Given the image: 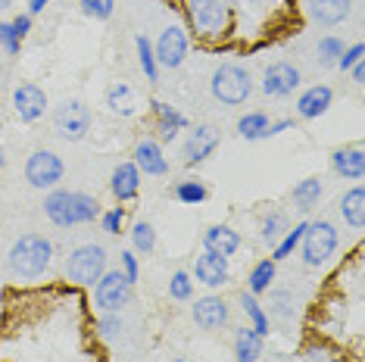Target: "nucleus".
<instances>
[{
	"mask_svg": "<svg viewBox=\"0 0 365 362\" xmlns=\"http://www.w3.org/2000/svg\"><path fill=\"white\" fill-rule=\"evenodd\" d=\"M44 216L60 228L88 225V222L101 219V203L81 191H51L44 197Z\"/></svg>",
	"mask_w": 365,
	"mask_h": 362,
	"instance_id": "f257e3e1",
	"label": "nucleus"
},
{
	"mask_svg": "<svg viewBox=\"0 0 365 362\" xmlns=\"http://www.w3.org/2000/svg\"><path fill=\"white\" fill-rule=\"evenodd\" d=\"M53 259V244L47 241L44 234H22L19 241L10 247V257H6V266L16 278L22 281H35L47 269H51Z\"/></svg>",
	"mask_w": 365,
	"mask_h": 362,
	"instance_id": "f03ea898",
	"label": "nucleus"
},
{
	"mask_svg": "<svg viewBox=\"0 0 365 362\" xmlns=\"http://www.w3.org/2000/svg\"><path fill=\"white\" fill-rule=\"evenodd\" d=\"M210 90H212V97L219 103L237 106V103H244L247 97L253 94V78H250V72H247L244 66L225 63V66H219V69L212 72Z\"/></svg>",
	"mask_w": 365,
	"mask_h": 362,
	"instance_id": "7ed1b4c3",
	"label": "nucleus"
},
{
	"mask_svg": "<svg viewBox=\"0 0 365 362\" xmlns=\"http://www.w3.org/2000/svg\"><path fill=\"white\" fill-rule=\"evenodd\" d=\"M106 272V250L101 244H81L66 257V278L78 287H91Z\"/></svg>",
	"mask_w": 365,
	"mask_h": 362,
	"instance_id": "20e7f679",
	"label": "nucleus"
},
{
	"mask_svg": "<svg viewBox=\"0 0 365 362\" xmlns=\"http://www.w3.org/2000/svg\"><path fill=\"white\" fill-rule=\"evenodd\" d=\"M297 250L303 253V262L309 269L325 266L331 259V253L337 250V228L331 222H312V225H306Z\"/></svg>",
	"mask_w": 365,
	"mask_h": 362,
	"instance_id": "39448f33",
	"label": "nucleus"
},
{
	"mask_svg": "<svg viewBox=\"0 0 365 362\" xmlns=\"http://www.w3.org/2000/svg\"><path fill=\"white\" fill-rule=\"evenodd\" d=\"M187 19L197 35L203 38H222L228 29V6L225 0H185Z\"/></svg>",
	"mask_w": 365,
	"mask_h": 362,
	"instance_id": "423d86ee",
	"label": "nucleus"
},
{
	"mask_svg": "<svg viewBox=\"0 0 365 362\" xmlns=\"http://www.w3.org/2000/svg\"><path fill=\"white\" fill-rule=\"evenodd\" d=\"M131 287H135V284H131L119 269L103 272L101 281L94 284V303H97V309H103V312H119V309L131 300Z\"/></svg>",
	"mask_w": 365,
	"mask_h": 362,
	"instance_id": "0eeeda50",
	"label": "nucleus"
},
{
	"mask_svg": "<svg viewBox=\"0 0 365 362\" xmlns=\"http://www.w3.org/2000/svg\"><path fill=\"white\" fill-rule=\"evenodd\" d=\"M53 128L63 141H81L91 131V113L81 100H66L53 113Z\"/></svg>",
	"mask_w": 365,
	"mask_h": 362,
	"instance_id": "6e6552de",
	"label": "nucleus"
},
{
	"mask_svg": "<svg viewBox=\"0 0 365 362\" xmlns=\"http://www.w3.org/2000/svg\"><path fill=\"white\" fill-rule=\"evenodd\" d=\"M63 160L51 150H35L26 160V181L38 191H47V187H56L63 181Z\"/></svg>",
	"mask_w": 365,
	"mask_h": 362,
	"instance_id": "1a4fd4ad",
	"label": "nucleus"
},
{
	"mask_svg": "<svg viewBox=\"0 0 365 362\" xmlns=\"http://www.w3.org/2000/svg\"><path fill=\"white\" fill-rule=\"evenodd\" d=\"M153 53H156V63H160L163 69H178V66L185 63V56H187L185 29H178V26L163 29V35L156 38V44H153Z\"/></svg>",
	"mask_w": 365,
	"mask_h": 362,
	"instance_id": "9d476101",
	"label": "nucleus"
},
{
	"mask_svg": "<svg viewBox=\"0 0 365 362\" xmlns=\"http://www.w3.org/2000/svg\"><path fill=\"white\" fill-rule=\"evenodd\" d=\"M300 88V69L290 63H272L262 76V94L265 97H290Z\"/></svg>",
	"mask_w": 365,
	"mask_h": 362,
	"instance_id": "9b49d317",
	"label": "nucleus"
},
{
	"mask_svg": "<svg viewBox=\"0 0 365 362\" xmlns=\"http://www.w3.org/2000/svg\"><path fill=\"white\" fill-rule=\"evenodd\" d=\"M190 316H194V322L203 328V331H219V328L228 325L231 312H228V303L222 297H215V294H206V297L194 300V309H190Z\"/></svg>",
	"mask_w": 365,
	"mask_h": 362,
	"instance_id": "f8f14e48",
	"label": "nucleus"
},
{
	"mask_svg": "<svg viewBox=\"0 0 365 362\" xmlns=\"http://www.w3.org/2000/svg\"><path fill=\"white\" fill-rule=\"evenodd\" d=\"M194 278L206 287H222L228 284L231 278V266H228V257H219L212 250H203L194 262Z\"/></svg>",
	"mask_w": 365,
	"mask_h": 362,
	"instance_id": "ddd939ff",
	"label": "nucleus"
},
{
	"mask_svg": "<svg viewBox=\"0 0 365 362\" xmlns=\"http://www.w3.org/2000/svg\"><path fill=\"white\" fill-rule=\"evenodd\" d=\"M44 106H47V94L41 90L38 85H31V81H26V85L16 88L13 94V110L16 116H19L22 122H35L44 116Z\"/></svg>",
	"mask_w": 365,
	"mask_h": 362,
	"instance_id": "4468645a",
	"label": "nucleus"
},
{
	"mask_svg": "<svg viewBox=\"0 0 365 362\" xmlns=\"http://www.w3.org/2000/svg\"><path fill=\"white\" fill-rule=\"evenodd\" d=\"M215 147H219V131L212 125H197L185 141V162L187 166H197V162L210 160Z\"/></svg>",
	"mask_w": 365,
	"mask_h": 362,
	"instance_id": "2eb2a0df",
	"label": "nucleus"
},
{
	"mask_svg": "<svg viewBox=\"0 0 365 362\" xmlns=\"http://www.w3.org/2000/svg\"><path fill=\"white\" fill-rule=\"evenodd\" d=\"M110 191L113 197L119 203H128V200H135L138 191H140V172L135 162H119V166L113 169V175H110Z\"/></svg>",
	"mask_w": 365,
	"mask_h": 362,
	"instance_id": "dca6fc26",
	"label": "nucleus"
},
{
	"mask_svg": "<svg viewBox=\"0 0 365 362\" xmlns=\"http://www.w3.org/2000/svg\"><path fill=\"white\" fill-rule=\"evenodd\" d=\"M331 100H334V90L328 85H312L297 97V116L300 119H319L322 113H328Z\"/></svg>",
	"mask_w": 365,
	"mask_h": 362,
	"instance_id": "f3484780",
	"label": "nucleus"
},
{
	"mask_svg": "<svg viewBox=\"0 0 365 362\" xmlns=\"http://www.w3.org/2000/svg\"><path fill=\"white\" fill-rule=\"evenodd\" d=\"M306 10L319 26H340V22L350 16L353 10V0H306Z\"/></svg>",
	"mask_w": 365,
	"mask_h": 362,
	"instance_id": "a211bd4d",
	"label": "nucleus"
},
{
	"mask_svg": "<svg viewBox=\"0 0 365 362\" xmlns=\"http://www.w3.org/2000/svg\"><path fill=\"white\" fill-rule=\"evenodd\" d=\"M135 166H138V172H144V175H165V172H169V160H165L160 144L144 138V141H138V147H135Z\"/></svg>",
	"mask_w": 365,
	"mask_h": 362,
	"instance_id": "6ab92c4d",
	"label": "nucleus"
},
{
	"mask_svg": "<svg viewBox=\"0 0 365 362\" xmlns=\"http://www.w3.org/2000/svg\"><path fill=\"white\" fill-rule=\"evenodd\" d=\"M331 169H334L340 178L359 181L365 175V153H362V147H340V150H334V153H331Z\"/></svg>",
	"mask_w": 365,
	"mask_h": 362,
	"instance_id": "aec40b11",
	"label": "nucleus"
},
{
	"mask_svg": "<svg viewBox=\"0 0 365 362\" xmlns=\"http://www.w3.org/2000/svg\"><path fill=\"white\" fill-rule=\"evenodd\" d=\"M153 119H156V128H160V138L163 141H172V138H178V131L187 128V119L185 113H178L175 106L163 103V100H153Z\"/></svg>",
	"mask_w": 365,
	"mask_h": 362,
	"instance_id": "412c9836",
	"label": "nucleus"
},
{
	"mask_svg": "<svg viewBox=\"0 0 365 362\" xmlns=\"http://www.w3.org/2000/svg\"><path fill=\"white\" fill-rule=\"evenodd\" d=\"M203 244H206V250L219 253V257H235L240 250V234L231 225H212L210 232H206Z\"/></svg>",
	"mask_w": 365,
	"mask_h": 362,
	"instance_id": "4be33fe9",
	"label": "nucleus"
},
{
	"mask_svg": "<svg viewBox=\"0 0 365 362\" xmlns=\"http://www.w3.org/2000/svg\"><path fill=\"white\" fill-rule=\"evenodd\" d=\"M340 216L356 232L365 228V191L362 187H350V191L340 197Z\"/></svg>",
	"mask_w": 365,
	"mask_h": 362,
	"instance_id": "5701e85b",
	"label": "nucleus"
},
{
	"mask_svg": "<svg viewBox=\"0 0 365 362\" xmlns=\"http://www.w3.org/2000/svg\"><path fill=\"white\" fill-rule=\"evenodd\" d=\"M322 194H325V185H322L319 178H303L300 185H294V191H290V200H294V207L300 212H312L319 207Z\"/></svg>",
	"mask_w": 365,
	"mask_h": 362,
	"instance_id": "b1692460",
	"label": "nucleus"
},
{
	"mask_svg": "<svg viewBox=\"0 0 365 362\" xmlns=\"http://www.w3.org/2000/svg\"><path fill=\"white\" fill-rule=\"evenodd\" d=\"M262 356V337L253 328H240L235 334V359L237 362H259Z\"/></svg>",
	"mask_w": 365,
	"mask_h": 362,
	"instance_id": "393cba45",
	"label": "nucleus"
},
{
	"mask_svg": "<svg viewBox=\"0 0 365 362\" xmlns=\"http://www.w3.org/2000/svg\"><path fill=\"white\" fill-rule=\"evenodd\" d=\"M240 309H244V316L250 319V325H253L256 334H259V337H269V312L259 306V300H256L250 291L240 294Z\"/></svg>",
	"mask_w": 365,
	"mask_h": 362,
	"instance_id": "a878e982",
	"label": "nucleus"
},
{
	"mask_svg": "<svg viewBox=\"0 0 365 362\" xmlns=\"http://www.w3.org/2000/svg\"><path fill=\"white\" fill-rule=\"evenodd\" d=\"M269 116L265 113H244V116L237 119V131H240V138H247V141H259V138L269 135Z\"/></svg>",
	"mask_w": 365,
	"mask_h": 362,
	"instance_id": "bb28decb",
	"label": "nucleus"
},
{
	"mask_svg": "<svg viewBox=\"0 0 365 362\" xmlns=\"http://www.w3.org/2000/svg\"><path fill=\"white\" fill-rule=\"evenodd\" d=\"M275 281V259H259L256 266L250 269V278H247V287H250V294H265L269 291V284Z\"/></svg>",
	"mask_w": 365,
	"mask_h": 362,
	"instance_id": "cd10ccee",
	"label": "nucleus"
},
{
	"mask_svg": "<svg viewBox=\"0 0 365 362\" xmlns=\"http://www.w3.org/2000/svg\"><path fill=\"white\" fill-rule=\"evenodd\" d=\"M259 232H262V241H265V244L275 247V244L281 241V237H284V232H287V216H284L281 210H272L269 216L262 219Z\"/></svg>",
	"mask_w": 365,
	"mask_h": 362,
	"instance_id": "c85d7f7f",
	"label": "nucleus"
},
{
	"mask_svg": "<svg viewBox=\"0 0 365 362\" xmlns=\"http://www.w3.org/2000/svg\"><path fill=\"white\" fill-rule=\"evenodd\" d=\"M135 47H138V63H140V69H144L147 81H156V76H160V63H156V53H153L150 38H147V35H138Z\"/></svg>",
	"mask_w": 365,
	"mask_h": 362,
	"instance_id": "c756f323",
	"label": "nucleus"
},
{
	"mask_svg": "<svg viewBox=\"0 0 365 362\" xmlns=\"http://www.w3.org/2000/svg\"><path fill=\"white\" fill-rule=\"evenodd\" d=\"M175 200L181 203H187V207H194V203H203L206 197H210V191H206V185L203 181H197V178H187V181H178L175 185Z\"/></svg>",
	"mask_w": 365,
	"mask_h": 362,
	"instance_id": "7c9ffc66",
	"label": "nucleus"
},
{
	"mask_svg": "<svg viewBox=\"0 0 365 362\" xmlns=\"http://www.w3.org/2000/svg\"><path fill=\"white\" fill-rule=\"evenodd\" d=\"M306 225H309V222H297L294 228H287L284 232V237H281V241L275 244V253H272V259H287L290 253L297 250V247H300V237H303V232H306Z\"/></svg>",
	"mask_w": 365,
	"mask_h": 362,
	"instance_id": "2f4dec72",
	"label": "nucleus"
},
{
	"mask_svg": "<svg viewBox=\"0 0 365 362\" xmlns=\"http://www.w3.org/2000/svg\"><path fill=\"white\" fill-rule=\"evenodd\" d=\"M340 53H344V44L334 38V35H325L319 38V47H315V56H319V66H325V69H331V66H337Z\"/></svg>",
	"mask_w": 365,
	"mask_h": 362,
	"instance_id": "473e14b6",
	"label": "nucleus"
},
{
	"mask_svg": "<svg viewBox=\"0 0 365 362\" xmlns=\"http://www.w3.org/2000/svg\"><path fill=\"white\" fill-rule=\"evenodd\" d=\"M269 294V312L281 322H287L294 316V294L290 291H265Z\"/></svg>",
	"mask_w": 365,
	"mask_h": 362,
	"instance_id": "72a5a7b5",
	"label": "nucleus"
},
{
	"mask_svg": "<svg viewBox=\"0 0 365 362\" xmlns=\"http://www.w3.org/2000/svg\"><path fill=\"white\" fill-rule=\"evenodd\" d=\"M106 106L115 113H122V116H131L135 113V106H131V88L128 85H113L106 90Z\"/></svg>",
	"mask_w": 365,
	"mask_h": 362,
	"instance_id": "f704fd0d",
	"label": "nucleus"
},
{
	"mask_svg": "<svg viewBox=\"0 0 365 362\" xmlns=\"http://www.w3.org/2000/svg\"><path fill=\"white\" fill-rule=\"evenodd\" d=\"M131 247H135L138 253H153L156 232L150 222H135V228H131Z\"/></svg>",
	"mask_w": 365,
	"mask_h": 362,
	"instance_id": "c9c22d12",
	"label": "nucleus"
},
{
	"mask_svg": "<svg viewBox=\"0 0 365 362\" xmlns=\"http://www.w3.org/2000/svg\"><path fill=\"white\" fill-rule=\"evenodd\" d=\"M113 10H115V0H81V13H85L88 19L103 22L113 16Z\"/></svg>",
	"mask_w": 365,
	"mask_h": 362,
	"instance_id": "e433bc0d",
	"label": "nucleus"
},
{
	"mask_svg": "<svg viewBox=\"0 0 365 362\" xmlns=\"http://www.w3.org/2000/svg\"><path fill=\"white\" fill-rule=\"evenodd\" d=\"M169 297L172 300H190V297H194V281H190L187 272H175V275H172Z\"/></svg>",
	"mask_w": 365,
	"mask_h": 362,
	"instance_id": "4c0bfd02",
	"label": "nucleus"
},
{
	"mask_svg": "<svg viewBox=\"0 0 365 362\" xmlns=\"http://www.w3.org/2000/svg\"><path fill=\"white\" fill-rule=\"evenodd\" d=\"M122 222H125V210H122V207H113V210L101 212V225H103L106 234H119L122 232Z\"/></svg>",
	"mask_w": 365,
	"mask_h": 362,
	"instance_id": "58836bf2",
	"label": "nucleus"
},
{
	"mask_svg": "<svg viewBox=\"0 0 365 362\" xmlns=\"http://www.w3.org/2000/svg\"><path fill=\"white\" fill-rule=\"evenodd\" d=\"M19 44H22V41H19V35L13 31L10 22H0V47H4V51L10 53V56H16V53H19Z\"/></svg>",
	"mask_w": 365,
	"mask_h": 362,
	"instance_id": "ea45409f",
	"label": "nucleus"
},
{
	"mask_svg": "<svg viewBox=\"0 0 365 362\" xmlns=\"http://www.w3.org/2000/svg\"><path fill=\"white\" fill-rule=\"evenodd\" d=\"M362 53H365V47H362V44H353V47H346V51L340 53V60H337V69H340V72H350L353 66L362 60Z\"/></svg>",
	"mask_w": 365,
	"mask_h": 362,
	"instance_id": "a19ab883",
	"label": "nucleus"
},
{
	"mask_svg": "<svg viewBox=\"0 0 365 362\" xmlns=\"http://www.w3.org/2000/svg\"><path fill=\"white\" fill-rule=\"evenodd\" d=\"M97 328H101V334H103V337H115V334L122 331V319L115 316V312H106L101 322H97Z\"/></svg>",
	"mask_w": 365,
	"mask_h": 362,
	"instance_id": "79ce46f5",
	"label": "nucleus"
},
{
	"mask_svg": "<svg viewBox=\"0 0 365 362\" xmlns=\"http://www.w3.org/2000/svg\"><path fill=\"white\" fill-rule=\"evenodd\" d=\"M119 257H122V275H125L128 281L135 284V281H138V257H135V253H131V250L119 253Z\"/></svg>",
	"mask_w": 365,
	"mask_h": 362,
	"instance_id": "37998d69",
	"label": "nucleus"
},
{
	"mask_svg": "<svg viewBox=\"0 0 365 362\" xmlns=\"http://www.w3.org/2000/svg\"><path fill=\"white\" fill-rule=\"evenodd\" d=\"M10 26H13V31H16V35H19V41H22V38H26L29 31H31V16H29V13L16 16V19L10 22Z\"/></svg>",
	"mask_w": 365,
	"mask_h": 362,
	"instance_id": "c03bdc74",
	"label": "nucleus"
},
{
	"mask_svg": "<svg viewBox=\"0 0 365 362\" xmlns=\"http://www.w3.org/2000/svg\"><path fill=\"white\" fill-rule=\"evenodd\" d=\"M290 125H294V122H290V119H281V122H272V125H269V135H265V138H272V135H281V131H287Z\"/></svg>",
	"mask_w": 365,
	"mask_h": 362,
	"instance_id": "a18cd8bd",
	"label": "nucleus"
},
{
	"mask_svg": "<svg viewBox=\"0 0 365 362\" xmlns=\"http://www.w3.org/2000/svg\"><path fill=\"white\" fill-rule=\"evenodd\" d=\"M51 4V0H29V16H38V13H44V6Z\"/></svg>",
	"mask_w": 365,
	"mask_h": 362,
	"instance_id": "49530a36",
	"label": "nucleus"
},
{
	"mask_svg": "<svg viewBox=\"0 0 365 362\" xmlns=\"http://www.w3.org/2000/svg\"><path fill=\"white\" fill-rule=\"evenodd\" d=\"M350 72H353V81H356V85H365V66H362V60L356 63Z\"/></svg>",
	"mask_w": 365,
	"mask_h": 362,
	"instance_id": "de8ad7c7",
	"label": "nucleus"
},
{
	"mask_svg": "<svg viewBox=\"0 0 365 362\" xmlns=\"http://www.w3.org/2000/svg\"><path fill=\"white\" fill-rule=\"evenodd\" d=\"M13 4V0H0V10H6V6H10Z\"/></svg>",
	"mask_w": 365,
	"mask_h": 362,
	"instance_id": "09e8293b",
	"label": "nucleus"
},
{
	"mask_svg": "<svg viewBox=\"0 0 365 362\" xmlns=\"http://www.w3.org/2000/svg\"><path fill=\"white\" fill-rule=\"evenodd\" d=\"M6 166V156H4V150H0V169H4Z\"/></svg>",
	"mask_w": 365,
	"mask_h": 362,
	"instance_id": "8fccbe9b",
	"label": "nucleus"
},
{
	"mask_svg": "<svg viewBox=\"0 0 365 362\" xmlns=\"http://www.w3.org/2000/svg\"><path fill=\"white\" fill-rule=\"evenodd\" d=\"M172 362H187V359H185V356H175V359H172Z\"/></svg>",
	"mask_w": 365,
	"mask_h": 362,
	"instance_id": "3c124183",
	"label": "nucleus"
}]
</instances>
